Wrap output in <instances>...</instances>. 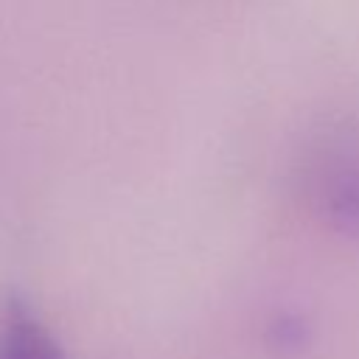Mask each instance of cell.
I'll return each mask as SVG.
<instances>
[{"instance_id":"obj_1","label":"cell","mask_w":359,"mask_h":359,"mask_svg":"<svg viewBox=\"0 0 359 359\" xmlns=\"http://www.w3.org/2000/svg\"><path fill=\"white\" fill-rule=\"evenodd\" d=\"M294 174L309 213L331 233L359 238V137L342 129L317 135Z\"/></svg>"},{"instance_id":"obj_2","label":"cell","mask_w":359,"mask_h":359,"mask_svg":"<svg viewBox=\"0 0 359 359\" xmlns=\"http://www.w3.org/2000/svg\"><path fill=\"white\" fill-rule=\"evenodd\" d=\"M0 359H65L53 331L14 294L0 309Z\"/></svg>"}]
</instances>
